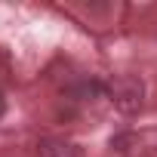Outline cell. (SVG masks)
Segmentation results:
<instances>
[{
  "instance_id": "cell-1",
  "label": "cell",
  "mask_w": 157,
  "mask_h": 157,
  "mask_svg": "<svg viewBox=\"0 0 157 157\" xmlns=\"http://www.w3.org/2000/svg\"><path fill=\"white\" fill-rule=\"evenodd\" d=\"M108 99L120 114H126V117L139 114L145 108V83H142V77L139 74H117L108 83Z\"/></svg>"
},
{
  "instance_id": "cell-2",
  "label": "cell",
  "mask_w": 157,
  "mask_h": 157,
  "mask_svg": "<svg viewBox=\"0 0 157 157\" xmlns=\"http://www.w3.org/2000/svg\"><path fill=\"white\" fill-rule=\"evenodd\" d=\"M37 157H77V148L65 139H43L37 145Z\"/></svg>"
},
{
  "instance_id": "cell-3",
  "label": "cell",
  "mask_w": 157,
  "mask_h": 157,
  "mask_svg": "<svg viewBox=\"0 0 157 157\" xmlns=\"http://www.w3.org/2000/svg\"><path fill=\"white\" fill-rule=\"evenodd\" d=\"M6 114V99H3V93H0V117Z\"/></svg>"
}]
</instances>
